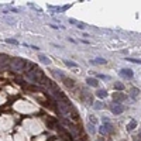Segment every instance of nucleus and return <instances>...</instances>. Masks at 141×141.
I'll list each match as a JSON object with an SVG mask.
<instances>
[{
	"mask_svg": "<svg viewBox=\"0 0 141 141\" xmlns=\"http://www.w3.org/2000/svg\"><path fill=\"white\" fill-rule=\"evenodd\" d=\"M28 68H30V69L26 71V75H27L33 82H37V83H45L47 78H45L44 72H42L39 68L34 66L33 64H30V62H28Z\"/></svg>",
	"mask_w": 141,
	"mask_h": 141,
	"instance_id": "1",
	"label": "nucleus"
},
{
	"mask_svg": "<svg viewBox=\"0 0 141 141\" xmlns=\"http://www.w3.org/2000/svg\"><path fill=\"white\" fill-rule=\"evenodd\" d=\"M88 128H89V131L90 133H95V126L90 123V124H88Z\"/></svg>",
	"mask_w": 141,
	"mask_h": 141,
	"instance_id": "21",
	"label": "nucleus"
},
{
	"mask_svg": "<svg viewBox=\"0 0 141 141\" xmlns=\"http://www.w3.org/2000/svg\"><path fill=\"white\" fill-rule=\"evenodd\" d=\"M138 138H140V140H141V133H138Z\"/></svg>",
	"mask_w": 141,
	"mask_h": 141,
	"instance_id": "24",
	"label": "nucleus"
},
{
	"mask_svg": "<svg viewBox=\"0 0 141 141\" xmlns=\"http://www.w3.org/2000/svg\"><path fill=\"white\" fill-rule=\"evenodd\" d=\"M96 95H97V97L103 99V97H106V96H107V92L104 89H99L97 92H96Z\"/></svg>",
	"mask_w": 141,
	"mask_h": 141,
	"instance_id": "10",
	"label": "nucleus"
},
{
	"mask_svg": "<svg viewBox=\"0 0 141 141\" xmlns=\"http://www.w3.org/2000/svg\"><path fill=\"white\" fill-rule=\"evenodd\" d=\"M65 64H66L68 66H71V68H76V66H78L75 62H71V61H65Z\"/></svg>",
	"mask_w": 141,
	"mask_h": 141,
	"instance_id": "16",
	"label": "nucleus"
},
{
	"mask_svg": "<svg viewBox=\"0 0 141 141\" xmlns=\"http://www.w3.org/2000/svg\"><path fill=\"white\" fill-rule=\"evenodd\" d=\"M62 80H64V83L66 85L68 88H73V86H75V82H73L72 79H69V78H66V76H65V78L62 79Z\"/></svg>",
	"mask_w": 141,
	"mask_h": 141,
	"instance_id": "8",
	"label": "nucleus"
},
{
	"mask_svg": "<svg viewBox=\"0 0 141 141\" xmlns=\"http://www.w3.org/2000/svg\"><path fill=\"white\" fill-rule=\"evenodd\" d=\"M85 27H86V26H85L83 23H78V28H80V30H83Z\"/></svg>",
	"mask_w": 141,
	"mask_h": 141,
	"instance_id": "22",
	"label": "nucleus"
},
{
	"mask_svg": "<svg viewBox=\"0 0 141 141\" xmlns=\"http://www.w3.org/2000/svg\"><path fill=\"white\" fill-rule=\"evenodd\" d=\"M69 23H71V24H78V21L73 20V18H69Z\"/></svg>",
	"mask_w": 141,
	"mask_h": 141,
	"instance_id": "23",
	"label": "nucleus"
},
{
	"mask_svg": "<svg viewBox=\"0 0 141 141\" xmlns=\"http://www.w3.org/2000/svg\"><path fill=\"white\" fill-rule=\"evenodd\" d=\"M99 131H100V134H103V135H104V134H107V133H109V131H107V128H106V127H104V126H102L100 128H99Z\"/></svg>",
	"mask_w": 141,
	"mask_h": 141,
	"instance_id": "15",
	"label": "nucleus"
},
{
	"mask_svg": "<svg viewBox=\"0 0 141 141\" xmlns=\"http://www.w3.org/2000/svg\"><path fill=\"white\" fill-rule=\"evenodd\" d=\"M10 65H11V68H13V71H16V72H23V71H27L28 62L21 59V58H13L10 61Z\"/></svg>",
	"mask_w": 141,
	"mask_h": 141,
	"instance_id": "2",
	"label": "nucleus"
},
{
	"mask_svg": "<svg viewBox=\"0 0 141 141\" xmlns=\"http://www.w3.org/2000/svg\"><path fill=\"white\" fill-rule=\"evenodd\" d=\"M92 106H93V109H96V110H100V109H103V107H104V104H103L102 102H96V103H93Z\"/></svg>",
	"mask_w": 141,
	"mask_h": 141,
	"instance_id": "13",
	"label": "nucleus"
},
{
	"mask_svg": "<svg viewBox=\"0 0 141 141\" xmlns=\"http://www.w3.org/2000/svg\"><path fill=\"white\" fill-rule=\"evenodd\" d=\"M38 59L42 62V64H47V65H48V64L51 62V61H50V58H48V56H45V55H39V56H38Z\"/></svg>",
	"mask_w": 141,
	"mask_h": 141,
	"instance_id": "12",
	"label": "nucleus"
},
{
	"mask_svg": "<svg viewBox=\"0 0 141 141\" xmlns=\"http://www.w3.org/2000/svg\"><path fill=\"white\" fill-rule=\"evenodd\" d=\"M126 97H127V96L124 95V93H114V95H113V100L114 102H123V100H126Z\"/></svg>",
	"mask_w": 141,
	"mask_h": 141,
	"instance_id": "4",
	"label": "nucleus"
},
{
	"mask_svg": "<svg viewBox=\"0 0 141 141\" xmlns=\"http://www.w3.org/2000/svg\"><path fill=\"white\" fill-rule=\"evenodd\" d=\"M6 42H9V44H14V45H18V41L14 38H6Z\"/></svg>",
	"mask_w": 141,
	"mask_h": 141,
	"instance_id": "14",
	"label": "nucleus"
},
{
	"mask_svg": "<svg viewBox=\"0 0 141 141\" xmlns=\"http://www.w3.org/2000/svg\"><path fill=\"white\" fill-rule=\"evenodd\" d=\"M90 64H92V65H104V64H106V59H103V58H96V59H92Z\"/></svg>",
	"mask_w": 141,
	"mask_h": 141,
	"instance_id": "7",
	"label": "nucleus"
},
{
	"mask_svg": "<svg viewBox=\"0 0 141 141\" xmlns=\"http://www.w3.org/2000/svg\"><path fill=\"white\" fill-rule=\"evenodd\" d=\"M127 61H130V62H135V64H141V59H135V58H127Z\"/></svg>",
	"mask_w": 141,
	"mask_h": 141,
	"instance_id": "19",
	"label": "nucleus"
},
{
	"mask_svg": "<svg viewBox=\"0 0 141 141\" xmlns=\"http://www.w3.org/2000/svg\"><path fill=\"white\" fill-rule=\"evenodd\" d=\"M86 82H88L89 86H93V88H97V86H99V82H97V79H95V78H88Z\"/></svg>",
	"mask_w": 141,
	"mask_h": 141,
	"instance_id": "6",
	"label": "nucleus"
},
{
	"mask_svg": "<svg viewBox=\"0 0 141 141\" xmlns=\"http://www.w3.org/2000/svg\"><path fill=\"white\" fill-rule=\"evenodd\" d=\"M135 126H137V121H135V120H131V121L127 124V130H128V131H131V130L135 128Z\"/></svg>",
	"mask_w": 141,
	"mask_h": 141,
	"instance_id": "11",
	"label": "nucleus"
},
{
	"mask_svg": "<svg viewBox=\"0 0 141 141\" xmlns=\"http://www.w3.org/2000/svg\"><path fill=\"white\" fill-rule=\"evenodd\" d=\"M89 120H90V123H92V124H96V123H97V118L93 117V116H89Z\"/></svg>",
	"mask_w": 141,
	"mask_h": 141,
	"instance_id": "20",
	"label": "nucleus"
},
{
	"mask_svg": "<svg viewBox=\"0 0 141 141\" xmlns=\"http://www.w3.org/2000/svg\"><path fill=\"white\" fill-rule=\"evenodd\" d=\"M99 141H103V140H99Z\"/></svg>",
	"mask_w": 141,
	"mask_h": 141,
	"instance_id": "25",
	"label": "nucleus"
},
{
	"mask_svg": "<svg viewBox=\"0 0 141 141\" xmlns=\"http://www.w3.org/2000/svg\"><path fill=\"white\" fill-rule=\"evenodd\" d=\"M112 112L114 113V114H121V113L124 112V107H123V104H116V106H113L112 107Z\"/></svg>",
	"mask_w": 141,
	"mask_h": 141,
	"instance_id": "3",
	"label": "nucleus"
},
{
	"mask_svg": "<svg viewBox=\"0 0 141 141\" xmlns=\"http://www.w3.org/2000/svg\"><path fill=\"white\" fill-rule=\"evenodd\" d=\"M114 89L121 90V89H124V85L123 83H116V85H114Z\"/></svg>",
	"mask_w": 141,
	"mask_h": 141,
	"instance_id": "18",
	"label": "nucleus"
},
{
	"mask_svg": "<svg viewBox=\"0 0 141 141\" xmlns=\"http://www.w3.org/2000/svg\"><path fill=\"white\" fill-rule=\"evenodd\" d=\"M100 79H104V80H110V76L109 75H103V73H100V75H97Z\"/></svg>",
	"mask_w": 141,
	"mask_h": 141,
	"instance_id": "17",
	"label": "nucleus"
},
{
	"mask_svg": "<svg viewBox=\"0 0 141 141\" xmlns=\"http://www.w3.org/2000/svg\"><path fill=\"white\" fill-rule=\"evenodd\" d=\"M120 75L124 76V78H128V79L133 78V72H131L130 69H121V71H120Z\"/></svg>",
	"mask_w": 141,
	"mask_h": 141,
	"instance_id": "5",
	"label": "nucleus"
},
{
	"mask_svg": "<svg viewBox=\"0 0 141 141\" xmlns=\"http://www.w3.org/2000/svg\"><path fill=\"white\" fill-rule=\"evenodd\" d=\"M140 95V90L137 89V88H131V90H130V96L133 97V99H137V96Z\"/></svg>",
	"mask_w": 141,
	"mask_h": 141,
	"instance_id": "9",
	"label": "nucleus"
}]
</instances>
